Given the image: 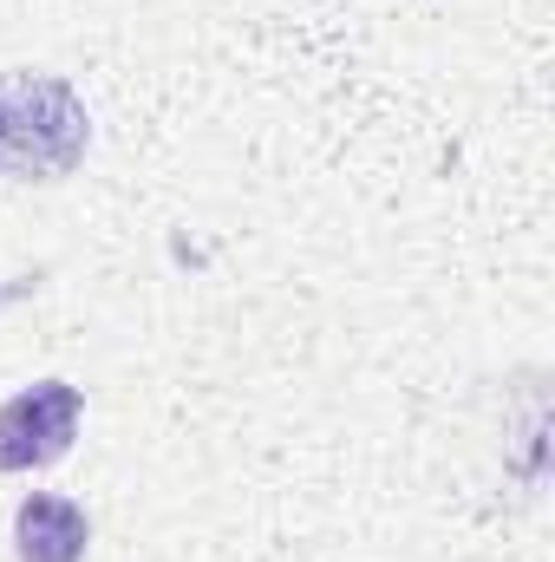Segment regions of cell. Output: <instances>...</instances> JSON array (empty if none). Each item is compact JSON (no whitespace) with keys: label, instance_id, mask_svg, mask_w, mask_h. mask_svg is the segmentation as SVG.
<instances>
[{"label":"cell","instance_id":"cell-1","mask_svg":"<svg viewBox=\"0 0 555 562\" xmlns=\"http://www.w3.org/2000/svg\"><path fill=\"white\" fill-rule=\"evenodd\" d=\"M92 112L53 72H0V177L59 183L86 164Z\"/></svg>","mask_w":555,"mask_h":562},{"label":"cell","instance_id":"cell-2","mask_svg":"<svg viewBox=\"0 0 555 562\" xmlns=\"http://www.w3.org/2000/svg\"><path fill=\"white\" fill-rule=\"evenodd\" d=\"M86 419V393L66 380H39L0 406V471H46L72 451Z\"/></svg>","mask_w":555,"mask_h":562},{"label":"cell","instance_id":"cell-3","mask_svg":"<svg viewBox=\"0 0 555 562\" xmlns=\"http://www.w3.org/2000/svg\"><path fill=\"white\" fill-rule=\"evenodd\" d=\"M86 543H92V517L72 497L33 491L13 510V557L20 562H86Z\"/></svg>","mask_w":555,"mask_h":562}]
</instances>
